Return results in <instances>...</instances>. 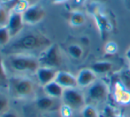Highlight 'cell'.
I'll use <instances>...</instances> for the list:
<instances>
[{
    "label": "cell",
    "instance_id": "6da1fadb",
    "mask_svg": "<svg viewBox=\"0 0 130 117\" xmlns=\"http://www.w3.org/2000/svg\"><path fill=\"white\" fill-rule=\"evenodd\" d=\"M52 43L46 35L37 32H29L27 34L18 35L12 41L3 48L6 55L11 54H28L33 55L34 52L39 54Z\"/></svg>",
    "mask_w": 130,
    "mask_h": 117
},
{
    "label": "cell",
    "instance_id": "7a4b0ae2",
    "mask_svg": "<svg viewBox=\"0 0 130 117\" xmlns=\"http://www.w3.org/2000/svg\"><path fill=\"white\" fill-rule=\"evenodd\" d=\"M5 63L7 71L21 76L35 74L40 67L37 56L28 54L7 55Z\"/></svg>",
    "mask_w": 130,
    "mask_h": 117
},
{
    "label": "cell",
    "instance_id": "3957f363",
    "mask_svg": "<svg viewBox=\"0 0 130 117\" xmlns=\"http://www.w3.org/2000/svg\"><path fill=\"white\" fill-rule=\"evenodd\" d=\"M7 89L13 98L26 100L35 94L36 84L27 76L12 75L9 77Z\"/></svg>",
    "mask_w": 130,
    "mask_h": 117
},
{
    "label": "cell",
    "instance_id": "277c9868",
    "mask_svg": "<svg viewBox=\"0 0 130 117\" xmlns=\"http://www.w3.org/2000/svg\"><path fill=\"white\" fill-rule=\"evenodd\" d=\"M40 66L57 69L62 64L63 57L59 47L57 44H52L43 50L37 56Z\"/></svg>",
    "mask_w": 130,
    "mask_h": 117
},
{
    "label": "cell",
    "instance_id": "5b68a950",
    "mask_svg": "<svg viewBox=\"0 0 130 117\" xmlns=\"http://www.w3.org/2000/svg\"><path fill=\"white\" fill-rule=\"evenodd\" d=\"M63 104L73 110H82L86 105V97L80 90L76 88L65 89L61 98Z\"/></svg>",
    "mask_w": 130,
    "mask_h": 117
},
{
    "label": "cell",
    "instance_id": "8992f818",
    "mask_svg": "<svg viewBox=\"0 0 130 117\" xmlns=\"http://www.w3.org/2000/svg\"><path fill=\"white\" fill-rule=\"evenodd\" d=\"M86 100L90 102H103L107 100L109 96V87L103 80L96 79L90 86L87 88Z\"/></svg>",
    "mask_w": 130,
    "mask_h": 117
},
{
    "label": "cell",
    "instance_id": "52a82bcc",
    "mask_svg": "<svg viewBox=\"0 0 130 117\" xmlns=\"http://www.w3.org/2000/svg\"><path fill=\"white\" fill-rule=\"evenodd\" d=\"M22 14L25 25L35 26L37 25L44 19L46 12H45V9L37 3L30 5Z\"/></svg>",
    "mask_w": 130,
    "mask_h": 117
},
{
    "label": "cell",
    "instance_id": "ba28073f",
    "mask_svg": "<svg viewBox=\"0 0 130 117\" xmlns=\"http://www.w3.org/2000/svg\"><path fill=\"white\" fill-rule=\"evenodd\" d=\"M24 26L25 22L24 19H23L22 13L16 12H10L8 23H7L6 27L8 28L12 39L21 34Z\"/></svg>",
    "mask_w": 130,
    "mask_h": 117
},
{
    "label": "cell",
    "instance_id": "9c48e42d",
    "mask_svg": "<svg viewBox=\"0 0 130 117\" xmlns=\"http://www.w3.org/2000/svg\"><path fill=\"white\" fill-rule=\"evenodd\" d=\"M58 70L50 67L40 66L37 69L36 72L35 73L37 82L42 87L46 85L47 84L51 83L52 81H55V78L58 74Z\"/></svg>",
    "mask_w": 130,
    "mask_h": 117
},
{
    "label": "cell",
    "instance_id": "30bf717a",
    "mask_svg": "<svg viewBox=\"0 0 130 117\" xmlns=\"http://www.w3.org/2000/svg\"><path fill=\"white\" fill-rule=\"evenodd\" d=\"M95 22L99 31L100 36L104 40L111 31V24L109 20V18L101 12H98L93 15Z\"/></svg>",
    "mask_w": 130,
    "mask_h": 117
},
{
    "label": "cell",
    "instance_id": "8fae6325",
    "mask_svg": "<svg viewBox=\"0 0 130 117\" xmlns=\"http://www.w3.org/2000/svg\"><path fill=\"white\" fill-rule=\"evenodd\" d=\"M55 81L59 84L64 89L76 88L78 87L76 76L65 71H58Z\"/></svg>",
    "mask_w": 130,
    "mask_h": 117
},
{
    "label": "cell",
    "instance_id": "7c38bea8",
    "mask_svg": "<svg viewBox=\"0 0 130 117\" xmlns=\"http://www.w3.org/2000/svg\"><path fill=\"white\" fill-rule=\"evenodd\" d=\"M79 88H88L96 80V74L91 69H82L76 75Z\"/></svg>",
    "mask_w": 130,
    "mask_h": 117
},
{
    "label": "cell",
    "instance_id": "4fadbf2b",
    "mask_svg": "<svg viewBox=\"0 0 130 117\" xmlns=\"http://www.w3.org/2000/svg\"><path fill=\"white\" fill-rule=\"evenodd\" d=\"M113 97L116 102L122 105H127L130 103V91L127 90L119 80L114 84Z\"/></svg>",
    "mask_w": 130,
    "mask_h": 117
},
{
    "label": "cell",
    "instance_id": "5bb4252c",
    "mask_svg": "<svg viewBox=\"0 0 130 117\" xmlns=\"http://www.w3.org/2000/svg\"><path fill=\"white\" fill-rule=\"evenodd\" d=\"M56 100L57 99H53L52 97L44 94L43 96L38 97L35 103H36V107L39 110L47 112V111H51L55 108Z\"/></svg>",
    "mask_w": 130,
    "mask_h": 117
},
{
    "label": "cell",
    "instance_id": "9a60e30c",
    "mask_svg": "<svg viewBox=\"0 0 130 117\" xmlns=\"http://www.w3.org/2000/svg\"><path fill=\"white\" fill-rule=\"evenodd\" d=\"M43 90L44 94L48 95V96L52 97L53 99H61L63 96L64 91L65 89L58 84L56 81H52L51 83L47 84L46 85L43 87Z\"/></svg>",
    "mask_w": 130,
    "mask_h": 117
},
{
    "label": "cell",
    "instance_id": "2e32d148",
    "mask_svg": "<svg viewBox=\"0 0 130 117\" xmlns=\"http://www.w3.org/2000/svg\"><path fill=\"white\" fill-rule=\"evenodd\" d=\"M112 63L109 61H98L91 65L90 69L96 75L107 74L112 70Z\"/></svg>",
    "mask_w": 130,
    "mask_h": 117
},
{
    "label": "cell",
    "instance_id": "e0dca14e",
    "mask_svg": "<svg viewBox=\"0 0 130 117\" xmlns=\"http://www.w3.org/2000/svg\"><path fill=\"white\" fill-rule=\"evenodd\" d=\"M86 22V16L79 10H74L69 16V23L72 27H78L83 26Z\"/></svg>",
    "mask_w": 130,
    "mask_h": 117
},
{
    "label": "cell",
    "instance_id": "ac0fdd59",
    "mask_svg": "<svg viewBox=\"0 0 130 117\" xmlns=\"http://www.w3.org/2000/svg\"><path fill=\"white\" fill-rule=\"evenodd\" d=\"M8 71L5 63V59L0 54V87H7L8 85Z\"/></svg>",
    "mask_w": 130,
    "mask_h": 117
},
{
    "label": "cell",
    "instance_id": "d6986e66",
    "mask_svg": "<svg viewBox=\"0 0 130 117\" xmlns=\"http://www.w3.org/2000/svg\"><path fill=\"white\" fill-rule=\"evenodd\" d=\"M12 36L6 27H0V47H6L12 41Z\"/></svg>",
    "mask_w": 130,
    "mask_h": 117
},
{
    "label": "cell",
    "instance_id": "ffe728a7",
    "mask_svg": "<svg viewBox=\"0 0 130 117\" xmlns=\"http://www.w3.org/2000/svg\"><path fill=\"white\" fill-rule=\"evenodd\" d=\"M119 81L130 91V68L124 69L119 73Z\"/></svg>",
    "mask_w": 130,
    "mask_h": 117
},
{
    "label": "cell",
    "instance_id": "44dd1931",
    "mask_svg": "<svg viewBox=\"0 0 130 117\" xmlns=\"http://www.w3.org/2000/svg\"><path fill=\"white\" fill-rule=\"evenodd\" d=\"M67 51H68V54L73 58H74V59H80L83 56V49H82V48L79 44L69 45Z\"/></svg>",
    "mask_w": 130,
    "mask_h": 117
},
{
    "label": "cell",
    "instance_id": "7402d4cb",
    "mask_svg": "<svg viewBox=\"0 0 130 117\" xmlns=\"http://www.w3.org/2000/svg\"><path fill=\"white\" fill-rule=\"evenodd\" d=\"M9 15H10V11L5 6L4 4H0V27L7 26Z\"/></svg>",
    "mask_w": 130,
    "mask_h": 117
},
{
    "label": "cell",
    "instance_id": "603a6c76",
    "mask_svg": "<svg viewBox=\"0 0 130 117\" xmlns=\"http://www.w3.org/2000/svg\"><path fill=\"white\" fill-rule=\"evenodd\" d=\"M82 117H98V113L96 107L91 104H86L82 109Z\"/></svg>",
    "mask_w": 130,
    "mask_h": 117
},
{
    "label": "cell",
    "instance_id": "cb8c5ba5",
    "mask_svg": "<svg viewBox=\"0 0 130 117\" xmlns=\"http://www.w3.org/2000/svg\"><path fill=\"white\" fill-rule=\"evenodd\" d=\"M9 110V100L5 96L0 95V115Z\"/></svg>",
    "mask_w": 130,
    "mask_h": 117
},
{
    "label": "cell",
    "instance_id": "d4e9b609",
    "mask_svg": "<svg viewBox=\"0 0 130 117\" xmlns=\"http://www.w3.org/2000/svg\"><path fill=\"white\" fill-rule=\"evenodd\" d=\"M104 117H124L120 113L112 108L111 107H106L104 110Z\"/></svg>",
    "mask_w": 130,
    "mask_h": 117
},
{
    "label": "cell",
    "instance_id": "484cf974",
    "mask_svg": "<svg viewBox=\"0 0 130 117\" xmlns=\"http://www.w3.org/2000/svg\"><path fill=\"white\" fill-rule=\"evenodd\" d=\"M104 50L107 54L112 55L115 54L118 50V47H117V44L114 42V41H108L106 43L105 47H104Z\"/></svg>",
    "mask_w": 130,
    "mask_h": 117
},
{
    "label": "cell",
    "instance_id": "4316f807",
    "mask_svg": "<svg viewBox=\"0 0 130 117\" xmlns=\"http://www.w3.org/2000/svg\"><path fill=\"white\" fill-rule=\"evenodd\" d=\"M73 111L74 110H73L72 108L67 107L65 104H63V105L61 106V107H60V113H61L62 117H71Z\"/></svg>",
    "mask_w": 130,
    "mask_h": 117
},
{
    "label": "cell",
    "instance_id": "83f0119b",
    "mask_svg": "<svg viewBox=\"0 0 130 117\" xmlns=\"http://www.w3.org/2000/svg\"><path fill=\"white\" fill-rule=\"evenodd\" d=\"M0 117H21V116L19 115V114L17 112L9 109L5 113H4L2 115H0Z\"/></svg>",
    "mask_w": 130,
    "mask_h": 117
},
{
    "label": "cell",
    "instance_id": "f1b7e54d",
    "mask_svg": "<svg viewBox=\"0 0 130 117\" xmlns=\"http://www.w3.org/2000/svg\"><path fill=\"white\" fill-rule=\"evenodd\" d=\"M87 0H72V5L74 8H79L86 3Z\"/></svg>",
    "mask_w": 130,
    "mask_h": 117
},
{
    "label": "cell",
    "instance_id": "f546056e",
    "mask_svg": "<svg viewBox=\"0 0 130 117\" xmlns=\"http://www.w3.org/2000/svg\"><path fill=\"white\" fill-rule=\"evenodd\" d=\"M17 1H23V2H26V3L29 4L30 5H35V4H37L40 0H11V1L7 2V3H13V2H17ZM5 3V4H7Z\"/></svg>",
    "mask_w": 130,
    "mask_h": 117
},
{
    "label": "cell",
    "instance_id": "4dcf8cb0",
    "mask_svg": "<svg viewBox=\"0 0 130 117\" xmlns=\"http://www.w3.org/2000/svg\"><path fill=\"white\" fill-rule=\"evenodd\" d=\"M67 1H69V0H52V2L54 4H63Z\"/></svg>",
    "mask_w": 130,
    "mask_h": 117
},
{
    "label": "cell",
    "instance_id": "1f68e13d",
    "mask_svg": "<svg viewBox=\"0 0 130 117\" xmlns=\"http://www.w3.org/2000/svg\"><path fill=\"white\" fill-rule=\"evenodd\" d=\"M126 57H127V59L128 60L129 63H130V48L126 51Z\"/></svg>",
    "mask_w": 130,
    "mask_h": 117
},
{
    "label": "cell",
    "instance_id": "d6a6232c",
    "mask_svg": "<svg viewBox=\"0 0 130 117\" xmlns=\"http://www.w3.org/2000/svg\"><path fill=\"white\" fill-rule=\"evenodd\" d=\"M9 1H11V0H2L3 4H5V3H7V2H9Z\"/></svg>",
    "mask_w": 130,
    "mask_h": 117
},
{
    "label": "cell",
    "instance_id": "836d02e7",
    "mask_svg": "<svg viewBox=\"0 0 130 117\" xmlns=\"http://www.w3.org/2000/svg\"><path fill=\"white\" fill-rule=\"evenodd\" d=\"M128 117H130V111H129V114H128Z\"/></svg>",
    "mask_w": 130,
    "mask_h": 117
}]
</instances>
